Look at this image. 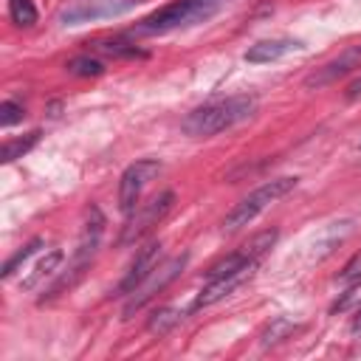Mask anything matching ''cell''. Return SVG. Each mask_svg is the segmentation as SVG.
Segmentation results:
<instances>
[{
  "label": "cell",
  "mask_w": 361,
  "mask_h": 361,
  "mask_svg": "<svg viewBox=\"0 0 361 361\" xmlns=\"http://www.w3.org/2000/svg\"><path fill=\"white\" fill-rule=\"evenodd\" d=\"M299 183V178H274V180H265L262 186H257L251 195H245L240 203H234V209L223 217V228L226 231H237L248 223H254L268 206H274L279 197H285L288 192H293V186Z\"/></svg>",
  "instance_id": "obj_4"
},
{
  "label": "cell",
  "mask_w": 361,
  "mask_h": 361,
  "mask_svg": "<svg viewBox=\"0 0 361 361\" xmlns=\"http://www.w3.org/2000/svg\"><path fill=\"white\" fill-rule=\"evenodd\" d=\"M8 17L14 25L20 28H28L37 23V8L31 0H8Z\"/></svg>",
  "instance_id": "obj_19"
},
{
  "label": "cell",
  "mask_w": 361,
  "mask_h": 361,
  "mask_svg": "<svg viewBox=\"0 0 361 361\" xmlns=\"http://www.w3.org/2000/svg\"><path fill=\"white\" fill-rule=\"evenodd\" d=\"M350 333L355 336V338H361V310L353 316V324H350Z\"/></svg>",
  "instance_id": "obj_24"
},
{
  "label": "cell",
  "mask_w": 361,
  "mask_h": 361,
  "mask_svg": "<svg viewBox=\"0 0 361 361\" xmlns=\"http://www.w3.org/2000/svg\"><path fill=\"white\" fill-rule=\"evenodd\" d=\"M226 3L228 0H172L158 11H152L149 17H144L141 23H135L127 31V37H161L178 28L200 25L209 17H214Z\"/></svg>",
  "instance_id": "obj_2"
},
{
  "label": "cell",
  "mask_w": 361,
  "mask_h": 361,
  "mask_svg": "<svg viewBox=\"0 0 361 361\" xmlns=\"http://www.w3.org/2000/svg\"><path fill=\"white\" fill-rule=\"evenodd\" d=\"M293 330H296V324H293L290 319L279 316V319H274V322L265 327V333H262V344H265V347H268V344H276V341L288 338Z\"/></svg>",
  "instance_id": "obj_20"
},
{
  "label": "cell",
  "mask_w": 361,
  "mask_h": 361,
  "mask_svg": "<svg viewBox=\"0 0 361 361\" xmlns=\"http://www.w3.org/2000/svg\"><path fill=\"white\" fill-rule=\"evenodd\" d=\"M161 254H164V243H161V240H149V243L135 254V259L130 262L124 279L116 285V296H127V293H133V290L149 276V271L158 265Z\"/></svg>",
  "instance_id": "obj_10"
},
{
  "label": "cell",
  "mask_w": 361,
  "mask_h": 361,
  "mask_svg": "<svg viewBox=\"0 0 361 361\" xmlns=\"http://www.w3.org/2000/svg\"><path fill=\"white\" fill-rule=\"evenodd\" d=\"M65 68H68V73H71V76H82V79L102 76V73H104V62H102V59H96V56H90V54L68 59V65H65Z\"/></svg>",
  "instance_id": "obj_17"
},
{
  "label": "cell",
  "mask_w": 361,
  "mask_h": 361,
  "mask_svg": "<svg viewBox=\"0 0 361 361\" xmlns=\"http://www.w3.org/2000/svg\"><path fill=\"white\" fill-rule=\"evenodd\" d=\"M158 172H161L158 158H138L121 172V178H118V209L124 214H130L135 209V203L141 200V192L149 186V180H155Z\"/></svg>",
  "instance_id": "obj_8"
},
{
  "label": "cell",
  "mask_w": 361,
  "mask_h": 361,
  "mask_svg": "<svg viewBox=\"0 0 361 361\" xmlns=\"http://www.w3.org/2000/svg\"><path fill=\"white\" fill-rule=\"evenodd\" d=\"M186 262H189V254H178V257H172V259H166V262H158L152 271H149V276L133 290V293H127V305H124V319H130L133 313H138V310H144L169 282H175L178 276H180V271L186 268Z\"/></svg>",
  "instance_id": "obj_5"
},
{
  "label": "cell",
  "mask_w": 361,
  "mask_h": 361,
  "mask_svg": "<svg viewBox=\"0 0 361 361\" xmlns=\"http://www.w3.org/2000/svg\"><path fill=\"white\" fill-rule=\"evenodd\" d=\"M39 248H42V237H34L31 243H25L14 257H8V259H6V265H3L0 276H3V279H11V276L17 274V268H23V265H25V262L39 251Z\"/></svg>",
  "instance_id": "obj_16"
},
{
  "label": "cell",
  "mask_w": 361,
  "mask_h": 361,
  "mask_svg": "<svg viewBox=\"0 0 361 361\" xmlns=\"http://www.w3.org/2000/svg\"><path fill=\"white\" fill-rule=\"evenodd\" d=\"M25 118V107L23 104H17V102H11V99H6L3 104H0V127H14V124H20Z\"/></svg>",
  "instance_id": "obj_21"
},
{
  "label": "cell",
  "mask_w": 361,
  "mask_h": 361,
  "mask_svg": "<svg viewBox=\"0 0 361 361\" xmlns=\"http://www.w3.org/2000/svg\"><path fill=\"white\" fill-rule=\"evenodd\" d=\"M341 282H347V285H361V251L344 265V271H341Z\"/></svg>",
  "instance_id": "obj_22"
},
{
  "label": "cell",
  "mask_w": 361,
  "mask_h": 361,
  "mask_svg": "<svg viewBox=\"0 0 361 361\" xmlns=\"http://www.w3.org/2000/svg\"><path fill=\"white\" fill-rule=\"evenodd\" d=\"M180 319H183V310H180V307H161V310H155V313L147 319V330L155 333V336H164V333H169L175 324H180Z\"/></svg>",
  "instance_id": "obj_15"
},
{
  "label": "cell",
  "mask_w": 361,
  "mask_h": 361,
  "mask_svg": "<svg viewBox=\"0 0 361 361\" xmlns=\"http://www.w3.org/2000/svg\"><path fill=\"white\" fill-rule=\"evenodd\" d=\"M175 203V195L172 192H161L158 197H152L149 203L144 206H135L130 214H127V223L121 226V234H118V245H135L141 237H147L172 209Z\"/></svg>",
  "instance_id": "obj_6"
},
{
  "label": "cell",
  "mask_w": 361,
  "mask_h": 361,
  "mask_svg": "<svg viewBox=\"0 0 361 361\" xmlns=\"http://www.w3.org/2000/svg\"><path fill=\"white\" fill-rule=\"evenodd\" d=\"M355 68H361V45H353V48L341 51L336 59L324 62V65L316 68L310 76H305V87H324V85H333V82H338L341 76L353 73Z\"/></svg>",
  "instance_id": "obj_11"
},
{
  "label": "cell",
  "mask_w": 361,
  "mask_h": 361,
  "mask_svg": "<svg viewBox=\"0 0 361 361\" xmlns=\"http://www.w3.org/2000/svg\"><path fill=\"white\" fill-rule=\"evenodd\" d=\"M59 262H62V251H48L45 259H39V262L34 265V271L23 279V288H25V290H34L45 276H51V274L59 271Z\"/></svg>",
  "instance_id": "obj_14"
},
{
  "label": "cell",
  "mask_w": 361,
  "mask_h": 361,
  "mask_svg": "<svg viewBox=\"0 0 361 361\" xmlns=\"http://www.w3.org/2000/svg\"><path fill=\"white\" fill-rule=\"evenodd\" d=\"M299 48H302V42H299V39H290V37L259 39V42H254V45H251V48L243 54V59H245V62H251V65H265V62L282 59L285 54L299 51Z\"/></svg>",
  "instance_id": "obj_12"
},
{
  "label": "cell",
  "mask_w": 361,
  "mask_h": 361,
  "mask_svg": "<svg viewBox=\"0 0 361 361\" xmlns=\"http://www.w3.org/2000/svg\"><path fill=\"white\" fill-rule=\"evenodd\" d=\"M93 51H102V54H110V56H147V51L135 48L127 39H96Z\"/></svg>",
  "instance_id": "obj_18"
},
{
  "label": "cell",
  "mask_w": 361,
  "mask_h": 361,
  "mask_svg": "<svg viewBox=\"0 0 361 361\" xmlns=\"http://www.w3.org/2000/svg\"><path fill=\"white\" fill-rule=\"evenodd\" d=\"M257 265H259V262H248V265H243V268H237V271H231V274H223V276L206 279V285H203V290L197 293V299H195L192 310H200V307H209V305H214V302L226 299L234 288H240L243 282H248V279L254 276Z\"/></svg>",
  "instance_id": "obj_9"
},
{
  "label": "cell",
  "mask_w": 361,
  "mask_h": 361,
  "mask_svg": "<svg viewBox=\"0 0 361 361\" xmlns=\"http://www.w3.org/2000/svg\"><path fill=\"white\" fill-rule=\"evenodd\" d=\"M138 0H71L59 8L56 20L62 25H82V23H96V20H110L133 11Z\"/></svg>",
  "instance_id": "obj_7"
},
{
  "label": "cell",
  "mask_w": 361,
  "mask_h": 361,
  "mask_svg": "<svg viewBox=\"0 0 361 361\" xmlns=\"http://www.w3.org/2000/svg\"><path fill=\"white\" fill-rule=\"evenodd\" d=\"M254 113H257V96L254 93H237V96H226V99L209 102L203 107H195L180 121V130L192 138H209V135H217L223 130L237 127L240 121L251 118Z\"/></svg>",
  "instance_id": "obj_1"
},
{
  "label": "cell",
  "mask_w": 361,
  "mask_h": 361,
  "mask_svg": "<svg viewBox=\"0 0 361 361\" xmlns=\"http://www.w3.org/2000/svg\"><path fill=\"white\" fill-rule=\"evenodd\" d=\"M39 135H42L39 130H31V133H25V135H20V138H8V141L3 144V149H0V161H3V164H11V161L28 155V152L39 144Z\"/></svg>",
  "instance_id": "obj_13"
},
{
  "label": "cell",
  "mask_w": 361,
  "mask_h": 361,
  "mask_svg": "<svg viewBox=\"0 0 361 361\" xmlns=\"http://www.w3.org/2000/svg\"><path fill=\"white\" fill-rule=\"evenodd\" d=\"M102 234H104V217H102V212L96 206H90L87 220L82 226V234H79V243H76V251H73L68 268H59L56 279L51 282V288L45 290L42 299H54V296H59L62 290H68V288H73L79 282V276L85 274V268H90V262H93V257H96V251L102 245Z\"/></svg>",
  "instance_id": "obj_3"
},
{
  "label": "cell",
  "mask_w": 361,
  "mask_h": 361,
  "mask_svg": "<svg viewBox=\"0 0 361 361\" xmlns=\"http://www.w3.org/2000/svg\"><path fill=\"white\" fill-rule=\"evenodd\" d=\"M344 99H347V102H355V99H361V76H355V79L347 85V90H344Z\"/></svg>",
  "instance_id": "obj_23"
}]
</instances>
